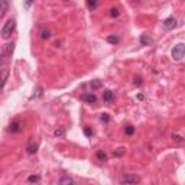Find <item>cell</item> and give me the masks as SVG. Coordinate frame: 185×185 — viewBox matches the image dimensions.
Returning <instances> with one entry per match:
<instances>
[{
    "label": "cell",
    "instance_id": "obj_1",
    "mask_svg": "<svg viewBox=\"0 0 185 185\" xmlns=\"http://www.w3.org/2000/svg\"><path fill=\"white\" fill-rule=\"evenodd\" d=\"M13 51H14L13 42H9V43L3 45L1 52H0V68L9 65V62H10V59H12V55H13Z\"/></svg>",
    "mask_w": 185,
    "mask_h": 185
},
{
    "label": "cell",
    "instance_id": "obj_2",
    "mask_svg": "<svg viewBox=\"0 0 185 185\" xmlns=\"http://www.w3.org/2000/svg\"><path fill=\"white\" fill-rule=\"evenodd\" d=\"M14 29H16V20H14V19H9V20L3 25L1 30H0L1 38H3V39H9V38L12 36V33L14 32Z\"/></svg>",
    "mask_w": 185,
    "mask_h": 185
},
{
    "label": "cell",
    "instance_id": "obj_3",
    "mask_svg": "<svg viewBox=\"0 0 185 185\" xmlns=\"http://www.w3.org/2000/svg\"><path fill=\"white\" fill-rule=\"evenodd\" d=\"M184 52H185V45L184 43H178L176 46H173L172 49V58L175 61H181L184 58Z\"/></svg>",
    "mask_w": 185,
    "mask_h": 185
},
{
    "label": "cell",
    "instance_id": "obj_4",
    "mask_svg": "<svg viewBox=\"0 0 185 185\" xmlns=\"http://www.w3.org/2000/svg\"><path fill=\"white\" fill-rule=\"evenodd\" d=\"M140 182V178L134 173H126L123 178H121V184H127V185H133Z\"/></svg>",
    "mask_w": 185,
    "mask_h": 185
},
{
    "label": "cell",
    "instance_id": "obj_5",
    "mask_svg": "<svg viewBox=\"0 0 185 185\" xmlns=\"http://www.w3.org/2000/svg\"><path fill=\"white\" fill-rule=\"evenodd\" d=\"M22 130H23V123H22V120L20 119L12 120V123H10V132L12 133H20Z\"/></svg>",
    "mask_w": 185,
    "mask_h": 185
},
{
    "label": "cell",
    "instance_id": "obj_6",
    "mask_svg": "<svg viewBox=\"0 0 185 185\" xmlns=\"http://www.w3.org/2000/svg\"><path fill=\"white\" fill-rule=\"evenodd\" d=\"M79 100H81V101H85V103H90V104H94V103L97 101V97H95V94H92V92H85V94L79 95Z\"/></svg>",
    "mask_w": 185,
    "mask_h": 185
},
{
    "label": "cell",
    "instance_id": "obj_7",
    "mask_svg": "<svg viewBox=\"0 0 185 185\" xmlns=\"http://www.w3.org/2000/svg\"><path fill=\"white\" fill-rule=\"evenodd\" d=\"M163 26H165V29H168V30L173 29V27L176 26V19H175L173 16H169V17H166V19L163 20Z\"/></svg>",
    "mask_w": 185,
    "mask_h": 185
},
{
    "label": "cell",
    "instance_id": "obj_8",
    "mask_svg": "<svg viewBox=\"0 0 185 185\" xmlns=\"http://www.w3.org/2000/svg\"><path fill=\"white\" fill-rule=\"evenodd\" d=\"M7 78H9V69H1V71H0V91L3 90V87H4Z\"/></svg>",
    "mask_w": 185,
    "mask_h": 185
},
{
    "label": "cell",
    "instance_id": "obj_9",
    "mask_svg": "<svg viewBox=\"0 0 185 185\" xmlns=\"http://www.w3.org/2000/svg\"><path fill=\"white\" fill-rule=\"evenodd\" d=\"M7 9H9V1L1 0V1H0V20L4 17V14H6V12H7Z\"/></svg>",
    "mask_w": 185,
    "mask_h": 185
},
{
    "label": "cell",
    "instance_id": "obj_10",
    "mask_svg": "<svg viewBox=\"0 0 185 185\" xmlns=\"http://www.w3.org/2000/svg\"><path fill=\"white\" fill-rule=\"evenodd\" d=\"M113 98H114V92L111 91V90H106V91L103 92V100H104L106 103L113 101Z\"/></svg>",
    "mask_w": 185,
    "mask_h": 185
},
{
    "label": "cell",
    "instance_id": "obj_11",
    "mask_svg": "<svg viewBox=\"0 0 185 185\" xmlns=\"http://www.w3.org/2000/svg\"><path fill=\"white\" fill-rule=\"evenodd\" d=\"M59 185H77L74 179H71L69 176H62L59 179Z\"/></svg>",
    "mask_w": 185,
    "mask_h": 185
},
{
    "label": "cell",
    "instance_id": "obj_12",
    "mask_svg": "<svg viewBox=\"0 0 185 185\" xmlns=\"http://www.w3.org/2000/svg\"><path fill=\"white\" fill-rule=\"evenodd\" d=\"M26 150H27V153L33 155V153H36V150H38V145H36L35 142H30V143L26 146Z\"/></svg>",
    "mask_w": 185,
    "mask_h": 185
},
{
    "label": "cell",
    "instance_id": "obj_13",
    "mask_svg": "<svg viewBox=\"0 0 185 185\" xmlns=\"http://www.w3.org/2000/svg\"><path fill=\"white\" fill-rule=\"evenodd\" d=\"M53 136H55V137H64V136H65V129H64V127L55 129V130H53Z\"/></svg>",
    "mask_w": 185,
    "mask_h": 185
},
{
    "label": "cell",
    "instance_id": "obj_14",
    "mask_svg": "<svg viewBox=\"0 0 185 185\" xmlns=\"http://www.w3.org/2000/svg\"><path fill=\"white\" fill-rule=\"evenodd\" d=\"M140 43H142L143 46H146V45H150V43H152V39H150L147 35H142V36H140Z\"/></svg>",
    "mask_w": 185,
    "mask_h": 185
},
{
    "label": "cell",
    "instance_id": "obj_15",
    "mask_svg": "<svg viewBox=\"0 0 185 185\" xmlns=\"http://www.w3.org/2000/svg\"><path fill=\"white\" fill-rule=\"evenodd\" d=\"M95 156H97V159L100 160V162H104L107 159V155L104 153V150H97V153H95Z\"/></svg>",
    "mask_w": 185,
    "mask_h": 185
},
{
    "label": "cell",
    "instance_id": "obj_16",
    "mask_svg": "<svg viewBox=\"0 0 185 185\" xmlns=\"http://www.w3.org/2000/svg\"><path fill=\"white\" fill-rule=\"evenodd\" d=\"M107 42H108V43H117V42H119V38H117L116 35H110V36H107Z\"/></svg>",
    "mask_w": 185,
    "mask_h": 185
},
{
    "label": "cell",
    "instance_id": "obj_17",
    "mask_svg": "<svg viewBox=\"0 0 185 185\" xmlns=\"http://www.w3.org/2000/svg\"><path fill=\"white\" fill-rule=\"evenodd\" d=\"M100 87H101V81H100V79H94V81H91V88L92 90L100 88Z\"/></svg>",
    "mask_w": 185,
    "mask_h": 185
},
{
    "label": "cell",
    "instance_id": "obj_18",
    "mask_svg": "<svg viewBox=\"0 0 185 185\" xmlns=\"http://www.w3.org/2000/svg\"><path fill=\"white\" fill-rule=\"evenodd\" d=\"M124 133H126V134H129V136H132L133 133H134V127H133L132 124L126 126V129H124Z\"/></svg>",
    "mask_w": 185,
    "mask_h": 185
},
{
    "label": "cell",
    "instance_id": "obj_19",
    "mask_svg": "<svg viewBox=\"0 0 185 185\" xmlns=\"http://www.w3.org/2000/svg\"><path fill=\"white\" fill-rule=\"evenodd\" d=\"M84 134H85L87 137H91L92 136V130L90 126H85V127H84Z\"/></svg>",
    "mask_w": 185,
    "mask_h": 185
},
{
    "label": "cell",
    "instance_id": "obj_20",
    "mask_svg": "<svg viewBox=\"0 0 185 185\" xmlns=\"http://www.w3.org/2000/svg\"><path fill=\"white\" fill-rule=\"evenodd\" d=\"M110 16H111V17H117V16H119V9H117V7L110 9Z\"/></svg>",
    "mask_w": 185,
    "mask_h": 185
},
{
    "label": "cell",
    "instance_id": "obj_21",
    "mask_svg": "<svg viewBox=\"0 0 185 185\" xmlns=\"http://www.w3.org/2000/svg\"><path fill=\"white\" fill-rule=\"evenodd\" d=\"M39 179H40V178L38 176V175H30V176L27 178V181H29V182H38Z\"/></svg>",
    "mask_w": 185,
    "mask_h": 185
},
{
    "label": "cell",
    "instance_id": "obj_22",
    "mask_svg": "<svg viewBox=\"0 0 185 185\" xmlns=\"http://www.w3.org/2000/svg\"><path fill=\"white\" fill-rule=\"evenodd\" d=\"M143 84V79H142V77H134V85H142Z\"/></svg>",
    "mask_w": 185,
    "mask_h": 185
},
{
    "label": "cell",
    "instance_id": "obj_23",
    "mask_svg": "<svg viewBox=\"0 0 185 185\" xmlns=\"http://www.w3.org/2000/svg\"><path fill=\"white\" fill-rule=\"evenodd\" d=\"M101 121H104V123L110 121V114H107V113H103V114H101Z\"/></svg>",
    "mask_w": 185,
    "mask_h": 185
},
{
    "label": "cell",
    "instance_id": "obj_24",
    "mask_svg": "<svg viewBox=\"0 0 185 185\" xmlns=\"http://www.w3.org/2000/svg\"><path fill=\"white\" fill-rule=\"evenodd\" d=\"M87 6H88V9H94V7L97 6V1H91V0H88V1H87Z\"/></svg>",
    "mask_w": 185,
    "mask_h": 185
},
{
    "label": "cell",
    "instance_id": "obj_25",
    "mask_svg": "<svg viewBox=\"0 0 185 185\" xmlns=\"http://www.w3.org/2000/svg\"><path fill=\"white\" fill-rule=\"evenodd\" d=\"M123 153H124V149H123V147H120V149H117V150L114 152V156H121Z\"/></svg>",
    "mask_w": 185,
    "mask_h": 185
},
{
    "label": "cell",
    "instance_id": "obj_26",
    "mask_svg": "<svg viewBox=\"0 0 185 185\" xmlns=\"http://www.w3.org/2000/svg\"><path fill=\"white\" fill-rule=\"evenodd\" d=\"M49 36H51V35H49V30H43V32H42V38H43V39H48Z\"/></svg>",
    "mask_w": 185,
    "mask_h": 185
}]
</instances>
